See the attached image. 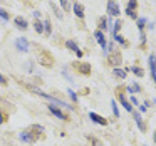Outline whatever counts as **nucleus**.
Returning <instances> with one entry per match:
<instances>
[{
  "mask_svg": "<svg viewBox=\"0 0 156 146\" xmlns=\"http://www.w3.org/2000/svg\"><path fill=\"white\" fill-rule=\"evenodd\" d=\"M131 102H133V104H134V106H138V104H139V102H138V99H136L134 96H133V98H131Z\"/></svg>",
  "mask_w": 156,
  "mask_h": 146,
  "instance_id": "obj_31",
  "label": "nucleus"
},
{
  "mask_svg": "<svg viewBox=\"0 0 156 146\" xmlns=\"http://www.w3.org/2000/svg\"><path fill=\"white\" fill-rule=\"evenodd\" d=\"M136 7H138V0H129L128 2V9H126V14L131 19H138V14H136Z\"/></svg>",
  "mask_w": 156,
  "mask_h": 146,
  "instance_id": "obj_5",
  "label": "nucleus"
},
{
  "mask_svg": "<svg viewBox=\"0 0 156 146\" xmlns=\"http://www.w3.org/2000/svg\"><path fill=\"white\" fill-rule=\"evenodd\" d=\"M124 71H126V72H128V71H133L136 76H138V77H143V76H144V71H143L141 67H136V66H133V67H128V69H124Z\"/></svg>",
  "mask_w": 156,
  "mask_h": 146,
  "instance_id": "obj_19",
  "label": "nucleus"
},
{
  "mask_svg": "<svg viewBox=\"0 0 156 146\" xmlns=\"http://www.w3.org/2000/svg\"><path fill=\"white\" fill-rule=\"evenodd\" d=\"M146 108H148V102H144L143 106H139V111H141V112H144V111H146Z\"/></svg>",
  "mask_w": 156,
  "mask_h": 146,
  "instance_id": "obj_29",
  "label": "nucleus"
},
{
  "mask_svg": "<svg viewBox=\"0 0 156 146\" xmlns=\"http://www.w3.org/2000/svg\"><path fill=\"white\" fill-rule=\"evenodd\" d=\"M108 17H99V20H98V25H99V30H106L108 29Z\"/></svg>",
  "mask_w": 156,
  "mask_h": 146,
  "instance_id": "obj_18",
  "label": "nucleus"
},
{
  "mask_svg": "<svg viewBox=\"0 0 156 146\" xmlns=\"http://www.w3.org/2000/svg\"><path fill=\"white\" fill-rule=\"evenodd\" d=\"M0 82H2V84H5V79H4V76L0 74Z\"/></svg>",
  "mask_w": 156,
  "mask_h": 146,
  "instance_id": "obj_32",
  "label": "nucleus"
},
{
  "mask_svg": "<svg viewBox=\"0 0 156 146\" xmlns=\"http://www.w3.org/2000/svg\"><path fill=\"white\" fill-rule=\"evenodd\" d=\"M149 71H151L153 82L156 86V55H149Z\"/></svg>",
  "mask_w": 156,
  "mask_h": 146,
  "instance_id": "obj_8",
  "label": "nucleus"
},
{
  "mask_svg": "<svg viewBox=\"0 0 156 146\" xmlns=\"http://www.w3.org/2000/svg\"><path fill=\"white\" fill-rule=\"evenodd\" d=\"M108 14L111 15V17H119L121 9H119V5H118L116 0H108Z\"/></svg>",
  "mask_w": 156,
  "mask_h": 146,
  "instance_id": "obj_2",
  "label": "nucleus"
},
{
  "mask_svg": "<svg viewBox=\"0 0 156 146\" xmlns=\"http://www.w3.org/2000/svg\"><path fill=\"white\" fill-rule=\"evenodd\" d=\"M114 41H116V42H119L121 45H126V41L122 39V35H119V34H116V35H114Z\"/></svg>",
  "mask_w": 156,
  "mask_h": 146,
  "instance_id": "obj_24",
  "label": "nucleus"
},
{
  "mask_svg": "<svg viewBox=\"0 0 156 146\" xmlns=\"http://www.w3.org/2000/svg\"><path fill=\"white\" fill-rule=\"evenodd\" d=\"M133 118H134V121H136V124H138V128L141 129V131H146V126L143 124L141 114H139V112H133Z\"/></svg>",
  "mask_w": 156,
  "mask_h": 146,
  "instance_id": "obj_14",
  "label": "nucleus"
},
{
  "mask_svg": "<svg viewBox=\"0 0 156 146\" xmlns=\"http://www.w3.org/2000/svg\"><path fill=\"white\" fill-rule=\"evenodd\" d=\"M4 121H5V119H4V116L0 114V123H4Z\"/></svg>",
  "mask_w": 156,
  "mask_h": 146,
  "instance_id": "obj_33",
  "label": "nucleus"
},
{
  "mask_svg": "<svg viewBox=\"0 0 156 146\" xmlns=\"http://www.w3.org/2000/svg\"><path fill=\"white\" fill-rule=\"evenodd\" d=\"M0 17L4 19V20H9V14L4 10V9H0Z\"/></svg>",
  "mask_w": 156,
  "mask_h": 146,
  "instance_id": "obj_28",
  "label": "nucleus"
},
{
  "mask_svg": "<svg viewBox=\"0 0 156 146\" xmlns=\"http://www.w3.org/2000/svg\"><path fill=\"white\" fill-rule=\"evenodd\" d=\"M32 91H34L35 94H39V96H44V98H45V99H49V101H51L52 104H57V106H61V108H66V106H67L66 102H62L61 99H55V98H52V96H49V94H45V92H42L41 89H35V87H32Z\"/></svg>",
  "mask_w": 156,
  "mask_h": 146,
  "instance_id": "obj_3",
  "label": "nucleus"
},
{
  "mask_svg": "<svg viewBox=\"0 0 156 146\" xmlns=\"http://www.w3.org/2000/svg\"><path fill=\"white\" fill-rule=\"evenodd\" d=\"M69 96H71V99H72V101H74V102H77V94H76V92L74 91H72V89H69Z\"/></svg>",
  "mask_w": 156,
  "mask_h": 146,
  "instance_id": "obj_27",
  "label": "nucleus"
},
{
  "mask_svg": "<svg viewBox=\"0 0 156 146\" xmlns=\"http://www.w3.org/2000/svg\"><path fill=\"white\" fill-rule=\"evenodd\" d=\"M108 62H109V66H114V67L121 66V62H122V55H121V52H118V51L111 52V54L108 55Z\"/></svg>",
  "mask_w": 156,
  "mask_h": 146,
  "instance_id": "obj_1",
  "label": "nucleus"
},
{
  "mask_svg": "<svg viewBox=\"0 0 156 146\" xmlns=\"http://www.w3.org/2000/svg\"><path fill=\"white\" fill-rule=\"evenodd\" d=\"M15 47H17L20 52H27V49H29V42L25 41L24 37H19L17 41H15Z\"/></svg>",
  "mask_w": 156,
  "mask_h": 146,
  "instance_id": "obj_9",
  "label": "nucleus"
},
{
  "mask_svg": "<svg viewBox=\"0 0 156 146\" xmlns=\"http://www.w3.org/2000/svg\"><path fill=\"white\" fill-rule=\"evenodd\" d=\"M128 91L131 92V94H133V92H141V86L136 84V82H133L131 86H128Z\"/></svg>",
  "mask_w": 156,
  "mask_h": 146,
  "instance_id": "obj_20",
  "label": "nucleus"
},
{
  "mask_svg": "<svg viewBox=\"0 0 156 146\" xmlns=\"http://www.w3.org/2000/svg\"><path fill=\"white\" fill-rule=\"evenodd\" d=\"M89 118H91L92 123H96V124H101V126H106V124H108V119H104L102 116L96 114V112H91V114H89Z\"/></svg>",
  "mask_w": 156,
  "mask_h": 146,
  "instance_id": "obj_11",
  "label": "nucleus"
},
{
  "mask_svg": "<svg viewBox=\"0 0 156 146\" xmlns=\"http://www.w3.org/2000/svg\"><path fill=\"white\" fill-rule=\"evenodd\" d=\"M34 29H35V32H39V34H41V32H44V24H42V22H35Z\"/></svg>",
  "mask_w": 156,
  "mask_h": 146,
  "instance_id": "obj_22",
  "label": "nucleus"
},
{
  "mask_svg": "<svg viewBox=\"0 0 156 146\" xmlns=\"http://www.w3.org/2000/svg\"><path fill=\"white\" fill-rule=\"evenodd\" d=\"M72 10H74V14L77 15L79 19H82V17H84V7H82V5L79 4V2H76V4L72 5Z\"/></svg>",
  "mask_w": 156,
  "mask_h": 146,
  "instance_id": "obj_12",
  "label": "nucleus"
},
{
  "mask_svg": "<svg viewBox=\"0 0 156 146\" xmlns=\"http://www.w3.org/2000/svg\"><path fill=\"white\" fill-rule=\"evenodd\" d=\"M121 27H122V22H121V20H116V22H114V27H112V35L119 34V30H121Z\"/></svg>",
  "mask_w": 156,
  "mask_h": 146,
  "instance_id": "obj_21",
  "label": "nucleus"
},
{
  "mask_svg": "<svg viewBox=\"0 0 156 146\" xmlns=\"http://www.w3.org/2000/svg\"><path fill=\"white\" fill-rule=\"evenodd\" d=\"M44 30H45V34H51V22L49 20L44 22Z\"/></svg>",
  "mask_w": 156,
  "mask_h": 146,
  "instance_id": "obj_26",
  "label": "nucleus"
},
{
  "mask_svg": "<svg viewBox=\"0 0 156 146\" xmlns=\"http://www.w3.org/2000/svg\"><path fill=\"white\" fill-rule=\"evenodd\" d=\"M111 108H112V112H114V116H119V109H118V104H116V101L111 102Z\"/></svg>",
  "mask_w": 156,
  "mask_h": 146,
  "instance_id": "obj_25",
  "label": "nucleus"
},
{
  "mask_svg": "<svg viewBox=\"0 0 156 146\" xmlns=\"http://www.w3.org/2000/svg\"><path fill=\"white\" fill-rule=\"evenodd\" d=\"M118 99H119V102H121V104L126 108V111H133V108H131V104L128 102V99H126L122 94H119V92H118Z\"/></svg>",
  "mask_w": 156,
  "mask_h": 146,
  "instance_id": "obj_17",
  "label": "nucleus"
},
{
  "mask_svg": "<svg viewBox=\"0 0 156 146\" xmlns=\"http://www.w3.org/2000/svg\"><path fill=\"white\" fill-rule=\"evenodd\" d=\"M126 74H128V72H126L124 69H119V67H114V71H112V76H114V77H118L119 81L126 79Z\"/></svg>",
  "mask_w": 156,
  "mask_h": 146,
  "instance_id": "obj_13",
  "label": "nucleus"
},
{
  "mask_svg": "<svg viewBox=\"0 0 156 146\" xmlns=\"http://www.w3.org/2000/svg\"><path fill=\"white\" fill-rule=\"evenodd\" d=\"M61 5L62 9H67V0H61Z\"/></svg>",
  "mask_w": 156,
  "mask_h": 146,
  "instance_id": "obj_30",
  "label": "nucleus"
},
{
  "mask_svg": "<svg viewBox=\"0 0 156 146\" xmlns=\"http://www.w3.org/2000/svg\"><path fill=\"white\" fill-rule=\"evenodd\" d=\"M49 111H51L54 116H57L59 119H67V118H66V114H64V112H62V111H59V109L55 108V106H52V104L49 106Z\"/></svg>",
  "mask_w": 156,
  "mask_h": 146,
  "instance_id": "obj_16",
  "label": "nucleus"
},
{
  "mask_svg": "<svg viewBox=\"0 0 156 146\" xmlns=\"http://www.w3.org/2000/svg\"><path fill=\"white\" fill-rule=\"evenodd\" d=\"M94 37H96V41H98V44L102 47V51H104V54H106V51H108V42H106V37H104V34H102L101 30H96L94 32Z\"/></svg>",
  "mask_w": 156,
  "mask_h": 146,
  "instance_id": "obj_7",
  "label": "nucleus"
},
{
  "mask_svg": "<svg viewBox=\"0 0 156 146\" xmlns=\"http://www.w3.org/2000/svg\"><path fill=\"white\" fill-rule=\"evenodd\" d=\"M153 139H154V143H156V133H154V134H153Z\"/></svg>",
  "mask_w": 156,
  "mask_h": 146,
  "instance_id": "obj_34",
  "label": "nucleus"
},
{
  "mask_svg": "<svg viewBox=\"0 0 156 146\" xmlns=\"http://www.w3.org/2000/svg\"><path fill=\"white\" fill-rule=\"evenodd\" d=\"M74 69L77 72H81V74H84V76H89L91 74V66L87 64V62H82V64H79V62H74Z\"/></svg>",
  "mask_w": 156,
  "mask_h": 146,
  "instance_id": "obj_6",
  "label": "nucleus"
},
{
  "mask_svg": "<svg viewBox=\"0 0 156 146\" xmlns=\"http://www.w3.org/2000/svg\"><path fill=\"white\" fill-rule=\"evenodd\" d=\"M39 64L45 66V67H51V66L54 64V59H52V55L49 54V52H42V54L39 55Z\"/></svg>",
  "mask_w": 156,
  "mask_h": 146,
  "instance_id": "obj_4",
  "label": "nucleus"
},
{
  "mask_svg": "<svg viewBox=\"0 0 156 146\" xmlns=\"http://www.w3.org/2000/svg\"><path fill=\"white\" fill-rule=\"evenodd\" d=\"M14 22H15V25H17L20 30H25V29H27V20H25L24 17H15Z\"/></svg>",
  "mask_w": 156,
  "mask_h": 146,
  "instance_id": "obj_15",
  "label": "nucleus"
},
{
  "mask_svg": "<svg viewBox=\"0 0 156 146\" xmlns=\"http://www.w3.org/2000/svg\"><path fill=\"white\" fill-rule=\"evenodd\" d=\"M144 25H146V19L143 17V19H138V29L141 30V34H143V29H144Z\"/></svg>",
  "mask_w": 156,
  "mask_h": 146,
  "instance_id": "obj_23",
  "label": "nucleus"
},
{
  "mask_svg": "<svg viewBox=\"0 0 156 146\" xmlns=\"http://www.w3.org/2000/svg\"><path fill=\"white\" fill-rule=\"evenodd\" d=\"M66 47L71 49V51H74V54L77 55V57H82V51L77 47V44H76L74 41H67V42H66Z\"/></svg>",
  "mask_w": 156,
  "mask_h": 146,
  "instance_id": "obj_10",
  "label": "nucleus"
}]
</instances>
